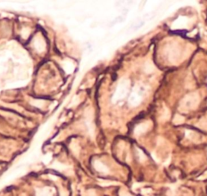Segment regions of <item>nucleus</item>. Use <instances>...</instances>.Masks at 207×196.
Here are the masks:
<instances>
[{
	"label": "nucleus",
	"mask_w": 207,
	"mask_h": 196,
	"mask_svg": "<svg viewBox=\"0 0 207 196\" xmlns=\"http://www.w3.org/2000/svg\"><path fill=\"white\" fill-rule=\"evenodd\" d=\"M151 123L149 122L140 124L139 126H137V127L135 129V134H142V133H144L146 132V131H147V130H149V128L151 127Z\"/></svg>",
	"instance_id": "f03ea898"
},
{
	"label": "nucleus",
	"mask_w": 207,
	"mask_h": 196,
	"mask_svg": "<svg viewBox=\"0 0 207 196\" xmlns=\"http://www.w3.org/2000/svg\"><path fill=\"white\" fill-rule=\"evenodd\" d=\"M184 122H185V118H184V117L181 115H180V114H176V117H175V118H174V123L175 124H181Z\"/></svg>",
	"instance_id": "7ed1b4c3"
},
{
	"label": "nucleus",
	"mask_w": 207,
	"mask_h": 196,
	"mask_svg": "<svg viewBox=\"0 0 207 196\" xmlns=\"http://www.w3.org/2000/svg\"><path fill=\"white\" fill-rule=\"evenodd\" d=\"M199 104V97L196 93H191L182 100L181 108L182 110H191L197 107Z\"/></svg>",
	"instance_id": "f257e3e1"
}]
</instances>
